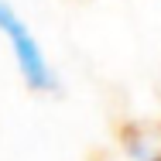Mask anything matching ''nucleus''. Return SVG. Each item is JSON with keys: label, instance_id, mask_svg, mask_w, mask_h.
<instances>
[{"label": "nucleus", "instance_id": "2", "mask_svg": "<svg viewBox=\"0 0 161 161\" xmlns=\"http://www.w3.org/2000/svg\"><path fill=\"white\" fill-rule=\"evenodd\" d=\"M154 161H161V158H154Z\"/></svg>", "mask_w": 161, "mask_h": 161}, {"label": "nucleus", "instance_id": "1", "mask_svg": "<svg viewBox=\"0 0 161 161\" xmlns=\"http://www.w3.org/2000/svg\"><path fill=\"white\" fill-rule=\"evenodd\" d=\"M0 31L7 34V41H10V48H14V55H17V65H21L28 86H31V89H52L55 79H52V72H48V62H45L38 41H34L31 31L24 28V21L14 14V7H7L3 0H0Z\"/></svg>", "mask_w": 161, "mask_h": 161}]
</instances>
